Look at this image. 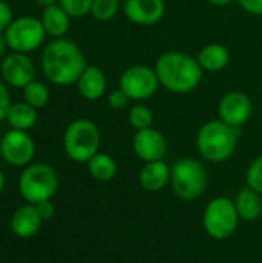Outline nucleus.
<instances>
[{
  "label": "nucleus",
  "mask_w": 262,
  "mask_h": 263,
  "mask_svg": "<svg viewBox=\"0 0 262 263\" xmlns=\"http://www.w3.org/2000/svg\"><path fill=\"white\" fill-rule=\"evenodd\" d=\"M40 65L48 82L68 86L77 82L86 68V60L82 49L73 40L60 37L51 40L43 48Z\"/></svg>",
  "instance_id": "obj_1"
},
{
  "label": "nucleus",
  "mask_w": 262,
  "mask_h": 263,
  "mask_svg": "<svg viewBox=\"0 0 262 263\" xmlns=\"http://www.w3.org/2000/svg\"><path fill=\"white\" fill-rule=\"evenodd\" d=\"M154 71L162 88L173 94H188L201 82L204 71L198 60L181 51H167L156 60Z\"/></svg>",
  "instance_id": "obj_2"
},
{
  "label": "nucleus",
  "mask_w": 262,
  "mask_h": 263,
  "mask_svg": "<svg viewBox=\"0 0 262 263\" xmlns=\"http://www.w3.org/2000/svg\"><path fill=\"white\" fill-rule=\"evenodd\" d=\"M236 145L238 129L219 119L205 122L196 136V148L199 154L212 163L229 160L235 154Z\"/></svg>",
  "instance_id": "obj_3"
},
{
  "label": "nucleus",
  "mask_w": 262,
  "mask_h": 263,
  "mask_svg": "<svg viewBox=\"0 0 262 263\" xmlns=\"http://www.w3.org/2000/svg\"><path fill=\"white\" fill-rule=\"evenodd\" d=\"M100 131L90 119L73 120L63 133L65 154L76 163H88L99 153Z\"/></svg>",
  "instance_id": "obj_4"
},
{
  "label": "nucleus",
  "mask_w": 262,
  "mask_h": 263,
  "mask_svg": "<svg viewBox=\"0 0 262 263\" xmlns=\"http://www.w3.org/2000/svg\"><path fill=\"white\" fill-rule=\"evenodd\" d=\"M170 185L179 199L187 202L196 200L207 191L208 173L199 160L185 157L171 166Z\"/></svg>",
  "instance_id": "obj_5"
},
{
  "label": "nucleus",
  "mask_w": 262,
  "mask_h": 263,
  "mask_svg": "<svg viewBox=\"0 0 262 263\" xmlns=\"http://www.w3.org/2000/svg\"><path fill=\"white\" fill-rule=\"evenodd\" d=\"M59 188L57 173L45 163L28 165L19 179V191L26 203L37 205L51 200Z\"/></svg>",
  "instance_id": "obj_6"
},
{
  "label": "nucleus",
  "mask_w": 262,
  "mask_h": 263,
  "mask_svg": "<svg viewBox=\"0 0 262 263\" xmlns=\"http://www.w3.org/2000/svg\"><path fill=\"white\" fill-rule=\"evenodd\" d=\"M239 220L241 219L236 211L235 200L229 197H216L210 200L202 216L205 233L216 240H225L232 237L238 230Z\"/></svg>",
  "instance_id": "obj_7"
},
{
  "label": "nucleus",
  "mask_w": 262,
  "mask_h": 263,
  "mask_svg": "<svg viewBox=\"0 0 262 263\" xmlns=\"http://www.w3.org/2000/svg\"><path fill=\"white\" fill-rule=\"evenodd\" d=\"M6 45L14 52L29 54L39 49L46 37L40 18L32 15H23L14 18L8 29L3 32Z\"/></svg>",
  "instance_id": "obj_8"
},
{
  "label": "nucleus",
  "mask_w": 262,
  "mask_h": 263,
  "mask_svg": "<svg viewBox=\"0 0 262 263\" xmlns=\"http://www.w3.org/2000/svg\"><path fill=\"white\" fill-rule=\"evenodd\" d=\"M161 83L154 68L147 65H133L127 68L119 77V88L130 100L145 102L151 99L159 89Z\"/></svg>",
  "instance_id": "obj_9"
},
{
  "label": "nucleus",
  "mask_w": 262,
  "mask_h": 263,
  "mask_svg": "<svg viewBox=\"0 0 262 263\" xmlns=\"http://www.w3.org/2000/svg\"><path fill=\"white\" fill-rule=\"evenodd\" d=\"M0 74L8 86L23 89L36 80V65L28 54L11 51L0 62Z\"/></svg>",
  "instance_id": "obj_10"
},
{
  "label": "nucleus",
  "mask_w": 262,
  "mask_h": 263,
  "mask_svg": "<svg viewBox=\"0 0 262 263\" xmlns=\"http://www.w3.org/2000/svg\"><path fill=\"white\" fill-rule=\"evenodd\" d=\"M36 154V143L28 131L11 129L2 137V157L12 166H28Z\"/></svg>",
  "instance_id": "obj_11"
},
{
  "label": "nucleus",
  "mask_w": 262,
  "mask_h": 263,
  "mask_svg": "<svg viewBox=\"0 0 262 263\" xmlns=\"http://www.w3.org/2000/svg\"><path fill=\"white\" fill-rule=\"evenodd\" d=\"M253 112V105L250 97L242 91H230L224 94L218 103V117L224 123L241 128L244 126Z\"/></svg>",
  "instance_id": "obj_12"
},
{
  "label": "nucleus",
  "mask_w": 262,
  "mask_h": 263,
  "mask_svg": "<svg viewBox=\"0 0 262 263\" xmlns=\"http://www.w3.org/2000/svg\"><path fill=\"white\" fill-rule=\"evenodd\" d=\"M131 146L134 154L145 163L164 160L167 154V139L159 129L153 126L136 131L131 140Z\"/></svg>",
  "instance_id": "obj_13"
},
{
  "label": "nucleus",
  "mask_w": 262,
  "mask_h": 263,
  "mask_svg": "<svg viewBox=\"0 0 262 263\" xmlns=\"http://www.w3.org/2000/svg\"><path fill=\"white\" fill-rule=\"evenodd\" d=\"M124 3L125 17L139 26H153L165 15V0H127Z\"/></svg>",
  "instance_id": "obj_14"
},
{
  "label": "nucleus",
  "mask_w": 262,
  "mask_h": 263,
  "mask_svg": "<svg viewBox=\"0 0 262 263\" xmlns=\"http://www.w3.org/2000/svg\"><path fill=\"white\" fill-rule=\"evenodd\" d=\"M76 85H77L79 94L85 100L94 102V100H99L100 97H103L107 86H108V82H107L105 72L99 66L86 65V68L83 69V72L77 79Z\"/></svg>",
  "instance_id": "obj_15"
},
{
  "label": "nucleus",
  "mask_w": 262,
  "mask_h": 263,
  "mask_svg": "<svg viewBox=\"0 0 262 263\" xmlns=\"http://www.w3.org/2000/svg\"><path fill=\"white\" fill-rule=\"evenodd\" d=\"M42 217L32 203L19 206L11 217V230L19 239H29L36 236L42 227Z\"/></svg>",
  "instance_id": "obj_16"
},
{
  "label": "nucleus",
  "mask_w": 262,
  "mask_h": 263,
  "mask_svg": "<svg viewBox=\"0 0 262 263\" xmlns=\"http://www.w3.org/2000/svg\"><path fill=\"white\" fill-rule=\"evenodd\" d=\"M171 166L164 160L147 162L139 171V183L145 191L158 193L170 183Z\"/></svg>",
  "instance_id": "obj_17"
},
{
  "label": "nucleus",
  "mask_w": 262,
  "mask_h": 263,
  "mask_svg": "<svg viewBox=\"0 0 262 263\" xmlns=\"http://www.w3.org/2000/svg\"><path fill=\"white\" fill-rule=\"evenodd\" d=\"M196 60L202 71L219 72L230 63V51L222 43H208L202 46L196 55Z\"/></svg>",
  "instance_id": "obj_18"
},
{
  "label": "nucleus",
  "mask_w": 262,
  "mask_h": 263,
  "mask_svg": "<svg viewBox=\"0 0 262 263\" xmlns=\"http://www.w3.org/2000/svg\"><path fill=\"white\" fill-rule=\"evenodd\" d=\"M40 22L43 25L46 35H51L54 39H60L66 35L71 26V17L65 12V9L59 3L45 6Z\"/></svg>",
  "instance_id": "obj_19"
},
{
  "label": "nucleus",
  "mask_w": 262,
  "mask_h": 263,
  "mask_svg": "<svg viewBox=\"0 0 262 263\" xmlns=\"http://www.w3.org/2000/svg\"><path fill=\"white\" fill-rule=\"evenodd\" d=\"M236 211L239 214L241 220L246 222H255L261 217L262 214V196L255 190L246 186L242 188L235 199Z\"/></svg>",
  "instance_id": "obj_20"
},
{
  "label": "nucleus",
  "mask_w": 262,
  "mask_h": 263,
  "mask_svg": "<svg viewBox=\"0 0 262 263\" xmlns=\"http://www.w3.org/2000/svg\"><path fill=\"white\" fill-rule=\"evenodd\" d=\"M37 119H39L37 109L28 105L26 102L12 103L6 116L9 126L12 129H20V131H28L34 128L37 123Z\"/></svg>",
  "instance_id": "obj_21"
},
{
  "label": "nucleus",
  "mask_w": 262,
  "mask_h": 263,
  "mask_svg": "<svg viewBox=\"0 0 262 263\" xmlns=\"http://www.w3.org/2000/svg\"><path fill=\"white\" fill-rule=\"evenodd\" d=\"M88 173L96 182H110L117 174V162L107 153H97L86 163Z\"/></svg>",
  "instance_id": "obj_22"
},
{
  "label": "nucleus",
  "mask_w": 262,
  "mask_h": 263,
  "mask_svg": "<svg viewBox=\"0 0 262 263\" xmlns=\"http://www.w3.org/2000/svg\"><path fill=\"white\" fill-rule=\"evenodd\" d=\"M22 91H23V102H26L28 105H31L36 109L45 108L49 103V99H51L49 89L40 80H32Z\"/></svg>",
  "instance_id": "obj_23"
},
{
  "label": "nucleus",
  "mask_w": 262,
  "mask_h": 263,
  "mask_svg": "<svg viewBox=\"0 0 262 263\" xmlns=\"http://www.w3.org/2000/svg\"><path fill=\"white\" fill-rule=\"evenodd\" d=\"M128 122L134 131H141V129H147L153 126L154 116H153V111L147 105H144L142 102H137L128 111Z\"/></svg>",
  "instance_id": "obj_24"
},
{
  "label": "nucleus",
  "mask_w": 262,
  "mask_h": 263,
  "mask_svg": "<svg viewBox=\"0 0 262 263\" xmlns=\"http://www.w3.org/2000/svg\"><path fill=\"white\" fill-rule=\"evenodd\" d=\"M120 0H93L91 15L99 22H108L119 12Z\"/></svg>",
  "instance_id": "obj_25"
},
{
  "label": "nucleus",
  "mask_w": 262,
  "mask_h": 263,
  "mask_svg": "<svg viewBox=\"0 0 262 263\" xmlns=\"http://www.w3.org/2000/svg\"><path fill=\"white\" fill-rule=\"evenodd\" d=\"M57 3L71 18H80L91 14L93 0H59Z\"/></svg>",
  "instance_id": "obj_26"
},
{
  "label": "nucleus",
  "mask_w": 262,
  "mask_h": 263,
  "mask_svg": "<svg viewBox=\"0 0 262 263\" xmlns=\"http://www.w3.org/2000/svg\"><path fill=\"white\" fill-rule=\"evenodd\" d=\"M246 182L249 188L255 190L262 196V156L256 157L247 168Z\"/></svg>",
  "instance_id": "obj_27"
},
{
  "label": "nucleus",
  "mask_w": 262,
  "mask_h": 263,
  "mask_svg": "<svg viewBox=\"0 0 262 263\" xmlns=\"http://www.w3.org/2000/svg\"><path fill=\"white\" fill-rule=\"evenodd\" d=\"M107 102H108V106H110L111 109L120 111V109H124V108L128 105L130 99H128V96H127L120 88H116V89H113V91L108 94Z\"/></svg>",
  "instance_id": "obj_28"
},
{
  "label": "nucleus",
  "mask_w": 262,
  "mask_h": 263,
  "mask_svg": "<svg viewBox=\"0 0 262 263\" xmlns=\"http://www.w3.org/2000/svg\"><path fill=\"white\" fill-rule=\"evenodd\" d=\"M11 105L12 103H11V96H9L8 86L5 82H0V122L6 120V116H8Z\"/></svg>",
  "instance_id": "obj_29"
},
{
  "label": "nucleus",
  "mask_w": 262,
  "mask_h": 263,
  "mask_svg": "<svg viewBox=\"0 0 262 263\" xmlns=\"http://www.w3.org/2000/svg\"><path fill=\"white\" fill-rule=\"evenodd\" d=\"M12 8L9 6L8 2L0 0V34L8 29V26L12 23Z\"/></svg>",
  "instance_id": "obj_30"
},
{
  "label": "nucleus",
  "mask_w": 262,
  "mask_h": 263,
  "mask_svg": "<svg viewBox=\"0 0 262 263\" xmlns=\"http://www.w3.org/2000/svg\"><path fill=\"white\" fill-rule=\"evenodd\" d=\"M239 6L252 14V15H262V0H238Z\"/></svg>",
  "instance_id": "obj_31"
},
{
  "label": "nucleus",
  "mask_w": 262,
  "mask_h": 263,
  "mask_svg": "<svg viewBox=\"0 0 262 263\" xmlns=\"http://www.w3.org/2000/svg\"><path fill=\"white\" fill-rule=\"evenodd\" d=\"M36 208H37V211H39V214H40V217H42L43 222H45V220H49V219L54 216V213H56V208H54V205L51 203V200L40 202V203L36 205Z\"/></svg>",
  "instance_id": "obj_32"
},
{
  "label": "nucleus",
  "mask_w": 262,
  "mask_h": 263,
  "mask_svg": "<svg viewBox=\"0 0 262 263\" xmlns=\"http://www.w3.org/2000/svg\"><path fill=\"white\" fill-rule=\"evenodd\" d=\"M207 2L213 6H227V5L233 3L235 0H207Z\"/></svg>",
  "instance_id": "obj_33"
},
{
  "label": "nucleus",
  "mask_w": 262,
  "mask_h": 263,
  "mask_svg": "<svg viewBox=\"0 0 262 263\" xmlns=\"http://www.w3.org/2000/svg\"><path fill=\"white\" fill-rule=\"evenodd\" d=\"M6 40H5V35L0 34V59H3V54H5V49H6Z\"/></svg>",
  "instance_id": "obj_34"
},
{
  "label": "nucleus",
  "mask_w": 262,
  "mask_h": 263,
  "mask_svg": "<svg viewBox=\"0 0 262 263\" xmlns=\"http://www.w3.org/2000/svg\"><path fill=\"white\" fill-rule=\"evenodd\" d=\"M59 0H36V3H39L40 6H49V5H56Z\"/></svg>",
  "instance_id": "obj_35"
},
{
  "label": "nucleus",
  "mask_w": 262,
  "mask_h": 263,
  "mask_svg": "<svg viewBox=\"0 0 262 263\" xmlns=\"http://www.w3.org/2000/svg\"><path fill=\"white\" fill-rule=\"evenodd\" d=\"M3 188H5V176H3V173H2V170H0V194H2V191H3Z\"/></svg>",
  "instance_id": "obj_36"
},
{
  "label": "nucleus",
  "mask_w": 262,
  "mask_h": 263,
  "mask_svg": "<svg viewBox=\"0 0 262 263\" xmlns=\"http://www.w3.org/2000/svg\"><path fill=\"white\" fill-rule=\"evenodd\" d=\"M0 157H2V139H0Z\"/></svg>",
  "instance_id": "obj_37"
},
{
  "label": "nucleus",
  "mask_w": 262,
  "mask_h": 263,
  "mask_svg": "<svg viewBox=\"0 0 262 263\" xmlns=\"http://www.w3.org/2000/svg\"><path fill=\"white\" fill-rule=\"evenodd\" d=\"M120 2H127V0H120Z\"/></svg>",
  "instance_id": "obj_38"
}]
</instances>
